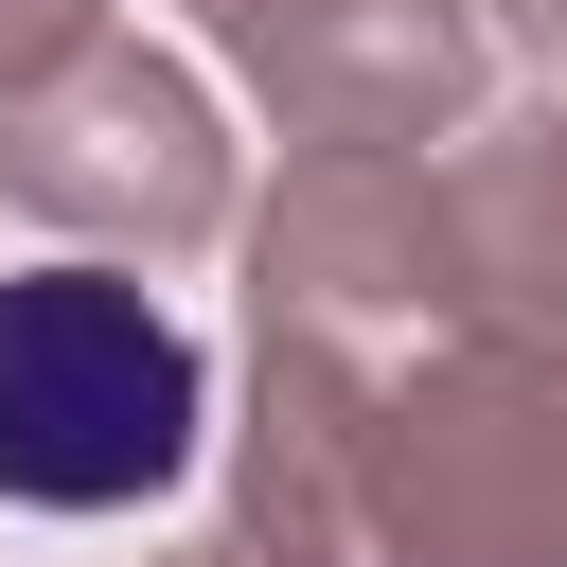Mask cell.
Listing matches in <instances>:
<instances>
[{
	"instance_id": "7a4b0ae2",
	"label": "cell",
	"mask_w": 567,
	"mask_h": 567,
	"mask_svg": "<svg viewBox=\"0 0 567 567\" xmlns=\"http://www.w3.org/2000/svg\"><path fill=\"white\" fill-rule=\"evenodd\" d=\"M372 567H567V337L461 319L372 372L354 425Z\"/></svg>"
},
{
	"instance_id": "ba28073f",
	"label": "cell",
	"mask_w": 567,
	"mask_h": 567,
	"mask_svg": "<svg viewBox=\"0 0 567 567\" xmlns=\"http://www.w3.org/2000/svg\"><path fill=\"white\" fill-rule=\"evenodd\" d=\"M89 35H106V0H0V106H18V89H53Z\"/></svg>"
},
{
	"instance_id": "6da1fadb",
	"label": "cell",
	"mask_w": 567,
	"mask_h": 567,
	"mask_svg": "<svg viewBox=\"0 0 567 567\" xmlns=\"http://www.w3.org/2000/svg\"><path fill=\"white\" fill-rule=\"evenodd\" d=\"M213 425L230 390L142 266H0V514H142L213 461Z\"/></svg>"
},
{
	"instance_id": "9c48e42d",
	"label": "cell",
	"mask_w": 567,
	"mask_h": 567,
	"mask_svg": "<svg viewBox=\"0 0 567 567\" xmlns=\"http://www.w3.org/2000/svg\"><path fill=\"white\" fill-rule=\"evenodd\" d=\"M496 18V53H532V71H567V0H478Z\"/></svg>"
},
{
	"instance_id": "3957f363",
	"label": "cell",
	"mask_w": 567,
	"mask_h": 567,
	"mask_svg": "<svg viewBox=\"0 0 567 567\" xmlns=\"http://www.w3.org/2000/svg\"><path fill=\"white\" fill-rule=\"evenodd\" d=\"M248 319L319 337L354 372L425 354L478 319V248H461V177L443 142H284V177L248 195Z\"/></svg>"
},
{
	"instance_id": "277c9868",
	"label": "cell",
	"mask_w": 567,
	"mask_h": 567,
	"mask_svg": "<svg viewBox=\"0 0 567 567\" xmlns=\"http://www.w3.org/2000/svg\"><path fill=\"white\" fill-rule=\"evenodd\" d=\"M0 195H18L53 248H106V266H195V248L248 230L230 106H213L177 53H142L124 18H106L53 89L0 106Z\"/></svg>"
},
{
	"instance_id": "8992f818",
	"label": "cell",
	"mask_w": 567,
	"mask_h": 567,
	"mask_svg": "<svg viewBox=\"0 0 567 567\" xmlns=\"http://www.w3.org/2000/svg\"><path fill=\"white\" fill-rule=\"evenodd\" d=\"M443 177H461L478 319H532V337H567V71H549L532 106H478V124L443 142Z\"/></svg>"
},
{
	"instance_id": "52a82bcc",
	"label": "cell",
	"mask_w": 567,
	"mask_h": 567,
	"mask_svg": "<svg viewBox=\"0 0 567 567\" xmlns=\"http://www.w3.org/2000/svg\"><path fill=\"white\" fill-rule=\"evenodd\" d=\"M142 567H372V549H337V532H284V514L213 496V532H177V549H142Z\"/></svg>"
},
{
	"instance_id": "5b68a950",
	"label": "cell",
	"mask_w": 567,
	"mask_h": 567,
	"mask_svg": "<svg viewBox=\"0 0 567 567\" xmlns=\"http://www.w3.org/2000/svg\"><path fill=\"white\" fill-rule=\"evenodd\" d=\"M284 142H461L496 106L478 0H177Z\"/></svg>"
}]
</instances>
